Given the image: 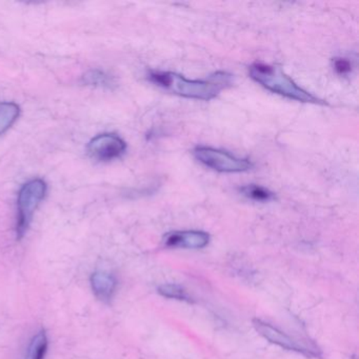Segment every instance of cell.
I'll return each instance as SVG.
<instances>
[{
  "mask_svg": "<svg viewBox=\"0 0 359 359\" xmlns=\"http://www.w3.org/2000/svg\"><path fill=\"white\" fill-rule=\"evenodd\" d=\"M193 154L201 165L220 173H241L253 168L249 159L238 158L226 151L211 147H196Z\"/></svg>",
  "mask_w": 359,
  "mask_h": 359,
  "instance_id": "cell-4",
  "label": "cell"
},
{
  "mask_svg": "<svg viewBox=\"0 0 359 359\" xmlns=\"http://www.w3.org/2000/svg\"><path fill=\"white\" fill-rule=\"evenodd\" d=\"M333 67L336 73L338 75H341V76L350 74L351 71H352V64L346 58H335L333 62Z\"/></svg>",
  "mask_w": 359,
  "mask_h": 359,
  "instance_id": "cell-14",
  "label": "cell"
},
{
  "mask_svg": "<svg viewBox=\"0 0 359 359\" xmlns=\"http://www.w3.org/2000/svg\"><path fill=\"white\" fill-rule=\"evenodd\" d=\"M253 325L257 333L262 336L264 339L270 341L271 344H276V346L285 348V350L302 353L306 356H318V350L308 348L299 340L287 335L285 332L273 327L270 323H264V321L256 318L253 319Z\"/></svg>",
  "mask_w": 359,
  "mask_h": 359,
  "instance_id": "cell-5",
  "label": "cell"
},
{
  "mask_svg": "<svg viewBox=\"0 0 359 359\" xmlns=\"http://www.w3.org/2000/svg\"><path fill=\"white\" fill-rule=\"evenodd\" d=\"M49 348V339L45 330L37 332L30 340L26 354L22 359H45Z\"/></svg>",
  "mask_w": 359,
  "mask_h": 359,
  "instance_id": "cell-9",
  "label": "cell"
},
{
  "mask_svg": "<svg viewBox=\"0 0 359 359\" xmlns=\"http://www.w3.org/2000/svg\"><path fill=\"white\" fill-rule=\"evenodd\" d=\"M83 83L87 86L104 89H113L116 86L114 77L102 70L88 71L83 76Z\"/></svg>",
  "mask_w": 359,
  "mask_h": 359,
  "instance_id": "cell-12",
  "label": "cell"
},
{
  "mask_svg": "<svg viewBox=\"0 0 359 359\" xmlns=\"http://www.w3.org/2000/svg\"><path fill=\"white\" fill-rule=\"evenodd\" d=\"M210 235L203 231H175L165 237V243L170 248L182 249H203L208 245Z\"/></svg>",
  "mask_w": 359,
  "mask_h": 359,
  "instance_id": "cell-7",
  "label": "cell"
},
{
  "mask_svg": "<svg viewBox=\"0 0 359 359\" xmlns=\"http://www.w3.org/2000/svg\"><path fill=\"white\" fill-rule=\"evenodd\" d=\"M90 283L94 295L100 302H109L114 297L117 289V279L112 273L96 271L92 274Z\"/></svg>",
  "mask_w": 359,
  "mask_h": 359,
  "instance_id": "cell-8",
  "label": "cell"
},
{
  "mask_svg": "<svg viewBox=\"0 0 359 359\" xmlns=\"http://www.w3.org/2000/svg\"><path fill=\"white\" fill-rule=\"evenodd\" d=\"M47 194V184L43 180H33L22 186L18 193L16 236L22 239L29 230L33 216Z\"/></svg>",
  "mask_w": 359,
  "mask_h": 359,
  "instance_id": "cell-3",
  "label": "cell"
},
{
  "mask_svg": "<svg viewBox=\"0 0 359 359\" xmlns=\"http://www.w3.org/2000/svg\"><path fill=\"white\" fill-rule=\"evenodd\" d=\"M126 151L127 144L116 134H100L94 137L88 146L90 156L100 161H111L121 158Z\"/></svg>",
  "mask_w": 359,
  "mask_h": 359,
  "instance_id": "cell-6",
  "label": "cell"
},
{
  "mask_svg": "<svg viewBox=\"0 0 359 359\" xmlns=\"http://www.w3.org/2000/svg\"><path fill=\"white\" fill-rule=\"evenodd\" d=\"M20 107L14 102H0V135L5 134L20 117Z\"/></svg>",
  "mask_w": 359,
  "mask_h": 359,
  "instance_id": "cell-10",
  "label": "cell"
},
{
  "mask_svg": "<svg viewBox=\"0 0 359 359\" xmlns=\"http://www.w3.org/2000/svg\"><path fill=\"white\" fill-rule=\"evenodd\" d=\"M148 79L174 95L196 100H213L220 91L231 87L233 83L232 75L226 72H216L205 81H199L186 79L177 73L150 71Z\"/></svg>",
  "mask_w": 359,
  "mask_h": 359,
  "instance_id": "cell-1",
  "label": "cell"
},
{
  "mask_svg": "<svg viewBox=\"0 0 359 359\" xmlns=\"http://www.w3.org/2000/svg\"><path fill=\"white\" fill-rule=\"evenodd\" d=\"M239 192L241 193L243 196L249 201H256V203H270L276 198L274 193L264 187L259 186V184H247V186L241 187L239 189Z\"/></svg>",
  "mask_w": 359,
  "mask_h": 359,
  "instance_id": "cell-11",
  "label": "cell"
},
{
  "mask_svg": "<svg viewBox=\"0 0 359 359\" xmlns=\"http://www.w3.org/2000/svg\"><path fill=\"white\" fill-rule=\"evenodd\" d=\"M159 294L167 298L177 300H188L190 302V296L187 291L177 285H163L158 287Z\"/></svg>",
  "mask_w": 359,
  "mask_h": 359,
  "instance_id": "cell-13",
  "label": "cell"
},
{
  "mask_svg": "<svg viewBox=\"0 0 359 359\" xmlns=\"http://www.w3.org/2000/svg\"><path fill=\"white\" fill-rule=\"evenodd\" d=\"M249 75L258 85L277 95L290 100L306 104H327V102L309 93L300 88L293 79H290L281 68L264 62H254L249 68Z\"/></svg>",
  "mask_w": 359,
  "mask_h": 359,
  "instance_id": "cell-2",
  "label": "cell"
}]
</instances>
